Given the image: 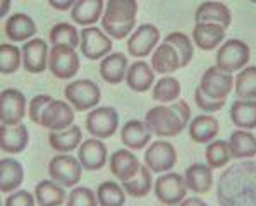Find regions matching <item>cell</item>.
<instances>
[{"mask_svg":"<svg viewBox=\"0 0 256 206\" xmlns=\"http://www.w3.org/2000/svg\"><path fill=\"white\" fill-rule=\"evenodd\" d=\"M194 102L198 105V108H202L203 112L206 114H214V112H218L226 106V102H216V100H212V98L204 96V94L200 91V88H196L194 91Z\"/></svg>","mask_w":256,"mask_h":206,"instance_id":"f6af8a7d","label":"cell"},{"mask_svg":"<svg viewBox=\"0 0 256 206\" xmlns=\"http://www.w3.org/2000/svg\"><path fill=\"white\" fill-rule=\"evenodd\" d=\"M48 144H50V148L58 153L74 152L78 146L82 144V130L80 126L74 124L72 128L60 130V132H50Z\"/></svg>","mask_w":256,"mask_h":206,"instance_id":"836d02e7","label":"cell"},{"mask_svg":"<svg viewBox=\"0 0 256 206\" xmlns=\"http://www.w3.org/2000/svg\"><path fill=\"white\" fill-rule=\"evenodd\" d=\"M24 180V168L14 158H4L0 162V191L16 192Z\"/></svg>","mask_w":256,"mask_h":206,"instance_id":"4316f807","label":"cell"},{"mask_svg":"<svg viewBox=\"0 0 256 206\" xmlns=\"http://www.w3.org/2000/svg\"><path fill=\"white\" fill-rule=\"evenodd\" d=\"M126 82H128L129 90H132L134 93H146L155 82V70L146 62L138 60L132 66H129Z\"/></svg>","mask_w":256,"mask_h":206,"instance_id":"83f0119b","label":"cell"},{"mask_svg":"<svg viewBox=\"0 0 256 206\" xmlns=\"http://www.w3.org/2000/svg\"><path fill=\"white\" fill-rule=\"evenodd\" d=\"M50 43L52 46L64 45L76 50L81 45V33H78V28H74L69 22H57L50 30Z\"/></svg>","mask_w":256,"mask_h":206,"instance_id":"74e56055","label":"cell"},{"mask_svg":"<svg viewBox=\"0 0 256 206\" xmlns=\"http://www.w3.org/2000/svg\"><path fill=\"white\" fill-rule=\"evenodd\" d=\"M179 206H208L204 201L202 200V198H186V200L182 201Z\"/></svg>","mask_w":256,"mask_h":206,"instance_id":"c3c4849f","label":"cell"},{"mask_svg":"<svg viewBox=\"0 0 256 206\" xmlns=\"http://www.w3.org/2000/svg\"><path fill=\"white\" fill-rule=\"evenodd\" d=\"M226 40V30L216 24H196L192 28V42L200 50H215Z\"/></svg>","mask_w":256,"mask_h":206,"instance_id":"4dcf8cb0","label":"cell"},{"mask_svg":"<svg viewBox=\"0 0 256 206\" xmlns=\"http://www.w3.org/2000/svg\"><path fill=\"white\" fill-rule=\"evenodd\" d=\"M22 67V52L14 43L0 45V72L14 74Z\"/></svg>","mask_w":256,"mask_h":206,"instance_id":"f35d334b","label":"cell"},{"mask_svg":"<svg viewBox=\"0 0 256 206\" xmlns=\"http://www.w3.org/2000/svg\"><path fill=\"white\" fill-rule=\"evenodd\" d=\"M6 36L9 38V42L12 43H22L30 42L36 34V24H34L33 18L24 12H16L9 16V19L6 21Z\"/></svg>","mask_w":256,"mask_h":206,"instance_id":"ac0fdd59","label":"cell"},{"mask_svg":"<svg viewBox=\"0 0 256 206\" xmlns=\"http://www.w3.org/2000/svg\"><path fill=\"white\" fill-rule=\"evenodd\" d=\"M218 130V120L210 114L198 116L189 122V138L194 142H200V144L202 142H212L216 138Z\"/></svg>","mask_w":256,"mask_h":206,"instance_id":"f1b7e54d","label":"cell"},{"mask_svg":"<svg viewBox=\"0 0 256 206\" xmlns=\"http://www.w3.org/2000/svg\"><path fill=\"white\" fill-rule=\"evenodd\" d=\"M86 129L94 140L112 138L119 129V114L114 106H98L86 116Z\"/></svg>","mask_w":256,"mask_h":206,"instance_id":"ba28073f","label":"cell"},{"mask_svg":"<svg viewBox=\"0 0 256 206\" xmlns=\"http://www.w3.org/2000/svg\"><path fill=\"white\" fill-rule=\"evenodd\" d=\"M30 142V132L24 124L0 126V148L7 153H21Z\"/></svg>","mask_w":256,"mask_h":206,"instance_id":"cb8c5ba5","label":"cell"},{"mask_svg":"<svg viewBox=\"0 0 256 206\" xmlns=\"http://www.w3.org/2000/svg\"><path fill=\"white\" fill-rule=\"evenodd\" d=\"M60 184L52 179L40 180L34 188V198L38 206H62L68 201L69 194L64 191Z\"/></svg>","mask_w":256,"mask_h":206,"instance_id":"f546056e","label":"cell"},{"mask_svg":"<svg viewBox=\"0 0 256 206\" xmlns=\"http://www.w3.org/2000/svg\"><path fill=\"white\" fill-rule=\"evenodd\" d=\"M250 57L251 50L248 46V43H244L242 40L238 38H230L227 42H224L222 46L216 52L215 62L220 70L232 74L238 72V70H242L250 62Z\"/></svg>","mask_w":256,"mask_h":206,"instance_id":"277c9868","label":"cell"},{"mask_svg":"<svg viewBox=\"0 0 256 206\" xmlns=\"http://www.w3.org/2000/svg\"><path fill=\"white\" fill-rule=\"evenodd\" d=\"M184 182L188 191L206 194L214 188V168L204 164H192L184 172Z\"/></svg>","mask_w":256,"mask_h":206,"instance_id":"ffe728a7","label":"cell"},{"mask_svg":"<svg viewBox=\"0 0 256 206\" xmlns=\"http://www.w3.org/2000/svg\"><path fill=\"white\" fill-rule=\"evenodd\" d=\"M78 160L81 162L82 168L90 170V172H96V170L104 168V165L108 160L107 146L102 140H86L78 150Z\"/></svg>","mask_w":256,"mask_h":206,"instance_id":"e0dca14e","label":"cell"},{"mask_svg":"<svg viewBox=\"0 0 256 206\" xmlns=\"http://www.w3.org/2000/svg\"><path fill=\"white\" fill-rule=\"evenodd\" d=\"M74 126V108L64 100H54L45 110L42 128L50 132H60Z\"/></svg>","mask_w":256,"mask_h":206,"instance_id":"2e32d148","label":"cell"},{"mask_svg":"<svg viewBox=\"0 0 256 206\" xmlns=\"http://www.w3.org/2000/svg\"><path fill=\"white\" fill-rule=\"evenodd\" d=\"M64 96L69 105L78 112H86V110L92 112L100 103L102 91L96 82L90 81V79H78L66 86Z\"/></svg>","mask_w":256,"mask_h":206,"instance_id":"5b68a950","label":"cell"},{"mask_svg":"<svg viewBox=\"0 0 256 206\" xmlns=\"http://www.w3.org/2000/svg\"><path fill=\"white\" fill-rule=\"evenodd\" d=\"M160 42V30L153 24H141L134 30V33L128 40L129 55L136 58H143L152 55Z\"/></svg>","mask_w":256,"mask_h":206,"instance_id":"5bb4252c","label":"cell"},{"mask_svg":"<svg viewBox=\"0 0 256 206\" xmlns=\"http://www.w3.org/2000/svg\"><path fill=\"white\" fill-rule=\"evenodd\" d=\"M186 182L180 174L167 172L155 182V196L165 206H179L186 200Z\"/></svg>","mask_w":256,"mask_h":206,"instance_id":"30bf717a","label":"cell"},{"mask_svg":"<svg viewBox=\"0 0 256 206\" xmlns=\"http://www.w3.org/2000/svg\"><path fill=\"white\" fill-rule=\"evenodd\" d=\"M230 120L242 130L256 129V100H236L230 105Z\"/></svg>","mask_w":256,"mask_h":206,"instance_id":"d6a6232c","label":"cell"},{"mask_svg":"<svg viewBox=\"0 0 256 206\" xmlns=\"http://www.w3.org/2000/svg\"><path fill=\"white\" fill-rule=\"evenodd\" d=\"M229 148L230 156L236 158V160L253 158L256 156V136L251 130H234L229 138Z\"/></svg>","mask_w":256,"mask_h":206,"instance_id":"1f68e13d","label":"cell"},{"mask_svg":"<svg viewBox=\"0 0 256 206\" xmlns=\"http://www.w3.org/2000/svg\"><path fill=\"white\" fill-rule=\"evenodd\" d=\"M136 0H108L102 16V28L112 40H126L134 33Z\"/></svg>","mask_w":256,"mask_h":206,"instance_id":"3957f363","label":"cell"},{"mask_svg":"<svg viewBox=\"0 0 256 206\" xmlns=\"http://www.w3.org/2000/svg\"><path fill=\"white\" fill-rule=\"evenodd\" d=\"M126 192L122 184L116 180H105L98 186L96 200L100 206H124L126 204Z\"/></svg>","mask_w":256,"mask_h":206,"instance_id":"d590c367","label":"cell"},{"mask_svg":"<svg viewBox=\"0 0 256 206\" xmlns=\"http://www.w3.org/2000/svg\"><path fill=\"white\" fill-rule=\"evenodd\" d=\"M141 164L138 156L129 150H117L116 153L110 156V172L117 177L120 182H126L138 174Z\"/></svg>","mask_w":256,"mask_h":206,"instance_id":"7402d4cb","label":"cell"},{"mask_svg":"<svg viewBox=\"0 0 256 206\" xmlns=\"http://www.w3.org/2000/svg\"><path fill=\"white\" fill-rule=\"evenodd\" d=\"M105 2L104 0H78L70 10V19L80 26H90L100 21L104 16Z\"/></svg>","mask_w":256,"mask_h":206,"instance_id":"484cf974","label":"cell"},{"mask_svg":"<svg viewBox=\"0 0 256 206\" xmlns=\"http://www.w3.org/2000/svg\"><path fill=\"white\" fill-rule=\"evenodd\" d=\"M7 9H10V2H4L2 4V12H0V18H6V14H7Z\"/></svg>","mask_w":256,"mask_h":206,"instance_id":"681fc988","label":"cell"},{"mask_svg":"<svg viewBox=\"0 0 256 206\" xmlns=\"http://www.w3.org/2000/svg\"><path fill=\"white\" fill-rule=\"evenodd\" d=\"M129 70V60L124 54L116 52L100 62V76L108 84H119L126 79Z\"/></svg>","mask_w":256,"mask_h":206,"instance_id":"603a6c76","label":"cell"},{"mask_svg":"<svg viewBox=\"0 0 256 206\" xmlns=\"http://www.w3.org/2000/svg\"><path fill=\"white\" fill-rule=\"evenodd\" d=\"M177 152L168 141H155L144 152V165L152 174H167L176 165Z\"/></svg>","mask_w":256,"mask_h":206,"instance_id":"4fadbf2b","label":"cell"},{"mask_svg":"<svg viewBox=\"0 0 256 206\" xmlns=\"http://www.w3.org/2000/svg\"><path fill=\"white\" fill-rule=\"evenodd\" d=\"M200 91L204 96L216 102H227V96L234 88V78L232 74H227L220 70L218 67H208L202 76V82L198 84Z\"/></svg>","mask_w":256,"mask_h":206,"instance_id":"9c48e42d","label":"cell"},{"mask_svg":"<svg viewBox=\"0 0 256 206\" xmlns=\"http://www.w3.org/2000/svg\"><path fill=\"white\" fill-rule=\"evenodd\" d=\"M122 188L124 191L132 198H144L146 194L152 191L153 188V177H152V172L146 165H141L138 174L132 179L122 182Z\"/></svg>","mask_w":256,"mask_h":206,"instance_id":"8d00e7d4","label":"cell"},{"mask_svg":"<svg viewBox=\"0 0 256 206\" xmlns=\"http://www.w3.org/2000/svg\"><path fill=\"white\" fill-rule=\"evenodd\" d=\"M36 203V198L34 194L28 192V191H16V192H10L6 200V206H34Z\"/></svg>","mask_w":256,"mask_h":206,"instance_id":"bcb514c9","label":"cell"},{"mask_svg":"<svg viewBox=\"0 0 256 206\" xmlns=\"http://www.w3.org/2000/svg\"><path fill=\"white\" fill-rule=\"evenodd\" d=\"M180 57L170 43L162 42L152 54V69L158 74H170L180 69Z\"/></svg>","mask_w":256,"mask_h":206,"instance_id":"d4e9b609","label":"cell"},{"mask_svg":"<svg viewBox=\"0 0 256 206\" xmlns=\"http://www.w3.org/2000/svg\"><path fill=\"white\" fill-rule=\"evenodd\" d=\"M80 50L90 60H104L112 52V38L100 28H82Z\"/></svg>","mask_w":256,"mask_h":206,"instance_id":"8fae6325","label":"cell"},{"mask_svg":"<svg viewBox=\"0 0 256 206\" xmlns=\"http://www.w3.org/2000/svg\"><path fill=\"white\" fill-rule=\"evenodd\" d=\"M22 69L31 74H42L48 69V43L42 38H33L22 43Z\"/></svg>","mask_w":256,"mask_h":206,"instance_id":"9a60e30c","label":"cell"},{"mask_svg":"<svg viewBox=\"0 0 256 206\" xmlns=\"http://www.w3.org/2000/svg\"><path fill=\"white\" fill-rule=\"evenodd\" d=\"M26 112V96L22 91L7 88L0 93V120H2V126L22 124Z\"/></svg>","mask_w":256,"mask_h":206,"instance_id":"7c38bea8","label":"cell"},{"mask_svg":"<svg viewBox=\"0 0 256 206\" xmlns=\"http://www.w3.org/2000/svg\"><path fill=\"white\" fill-rule=\"evenodd\" d=\"M238 100H256V66L244 67L234 78Z\"/></svg>","mask_w":256,"mask_h":206,"instance_id":"e575fe53","label":"cell"},{"mask_svg":"<svg viewBox=\"0 0 256 206\" xmlns=\"http://www.w3.org/2000/svg\"><path fill=\"white\" fill-rule=\"evenodd\" d=\"M48 6L55 10H72L76 2L74 0H48Z\"/></svg>","mask_w":256,"mask_h":206,"instance_id":"7dc6e473","label":"cell"},{"mask_svg":"<svg viewBox=\"0 0 256 206\" xmlns=\"http://www.w3.org/2000/svg\"><path fill=\"white\" fill-rule=\"evenodd\" d=\"M218 203L222 206H256V162L232 165L220 176Z\"/></svg>","mask_w":256,"mask_h":206,"instance_id":"6da1fadb","label":"cell"},{"mask_svg":"<svg viewBox=\"0 0 256 206\" xmlns=\"http://www.w3.org/2000/svg\"><path fill=\"white\" fill-rule=\"evenodd\" d=\"M180 96V82L176 78H162L153 86L152 98L160 103H174Z\"/></svg>","mask_w":256,"mask_h":206,"instance_id":"60d3db41","label":"cell"},{"mask_svg":"<svg viewBox=\"0 0 256 206\" xmlns=\"http://www.w3.org/2000/svg\"><path fill=\"white\" fill-rule=\"evenodd\" d=\"M204 156H206V165H210L212 168H222L226 165H229V162L232 160L229 141L215 140L208 142Z\"/></svg>","mask_w":256,"mask_h":206,"instance_id":"ab89813d","label":"cell"},{"mask_svg":"<svg viewBox=\"0 0 256 206\" xmlns=\"http://www.w3.org/2000/svg\"><path fill=\"white\" fill-rule=\"evenodd\" d=\"M164 42L170 43L172 46L177 50L180 57V66L186 67L189 62L192 60V55H194V46H192V40L188 36V34L180 33V31H174L170 33Z\"/></svg>","mask_w":256,"mask_h":206,"instance_id":"b9f144b4","label":"cell"},{"mask_svg":"<svg viewBox=\"0 0 256 206\" xmlns=\"http://www.w3.org/2000/svg\"><path fill=\"white\" fill-rule=\"evenodd\" d=\"M52 102H54V98L50 96V94H36V96L30 102V106H28V116H30L33 124L42 126L45 110L48 108V105Z\"/></svg>","mask_w":256,"mask_h":206,"instance_id":"ee69618b","label":"cell"},{"mask_svg":"<svg viewBox=\"0 0 256 206\" xmlns=\"http://www.w3.org/2000/svg\"><path fill=\"white\" fill-rule=\"evenodd\" d=\"M48 176L62 188H76V184L81 180L82 176V165L72 154L58 153L50 160Z\"/></svg>","mask_w":256,"mask_h":206,"instance_id":"8992f818","label":"cell"},{"mask_svg":"<svg viewBox=\"0 0 256 206\" xmlns=\"http://www.w3.org/2000/svg\"><path fill=\"white\" fill-rule=\"evenodd\" d=\"M66 206H98L96 192H93L90 188H72V191L69 192Z\"/></svg>","mask_w":256,"mask_h":206,"instance_id":"7bdbcfd3","label":"cell"},{"mask_svg":"<svg viewBox=\"0 0 256 206\" xmlns=\"http://www.w3.org/2000/svg\"><path fill=\"white\" fill-rule=\"evenodd\" d=\"M194 21L196 24H216L227 30L232 22V12L224 2H203L196 9Z\"/></svg>","mask_w":256,"mask_h":206,"instance_id":"d6986e66","label":"cell"},{"mask_svg":"<svg viewBox=\"0 0 256 206\" xmlns=\"http://www.w3.org/2000/svg\"><path fill=\"white\" fill-rule=\"evenodd\" d=\"M120 141L124 142L126 148L132 150V152H140V150L146 148V144L152 141V132H150L144 122L132 118V120H128L122 126Z\"/></svg>","mask_w":256,"mask_h":206,"instance_id":"44dd1931","label":"cell"},{"mask_svg":"<svg viewBox=\"0 0 256 206\" xmlns=\"http://www.w3.org/2000/svg\"><path fill=\"white\" fill-rule=\"evenodd\" d=\"M189 118H191V108L188 102L177 100L170 106L160 105L150 108L144 117V124L155 136L174 138L188 128Z\"/></svg>","mask_w":256,"mask_h":206,"instance_id":"7a4b0ae2","label":"cell"},{"mask_svg":"<svg viewBox=\"0 0 256 206\" xmlns=\"http://www.w3.org/2000/svg\"><path fill=\"white\" fill-rule=\"evenodd\" d=\"M81 67L80 55L74 48L64 45H57L50 48L48 55V69L57 79L68 81L78 74Z\"/></svg>","mask_w":256,"mask_h":206,"instance_id":"52a82bcc","label":"cell"}]
</instances>
